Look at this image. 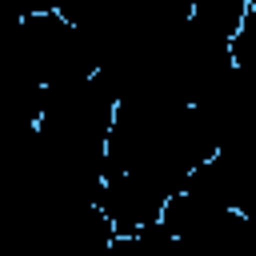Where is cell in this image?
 <instances>
[{
	"mask_svg": "<svg viewBox=\"0 0 256 256\" xmlns=\"http://www.w3.org/2000/svg\"><path fill=\"white\" fill-rule=\"evenodd\" d=\"M232 60H236V68L256 84V8L248 12L244 28H240L236 40H232Z\"/></svg>",
	"mask_w": 256,
	"mask_h": 256,
	"instance_id": "cell-1",
	"label": "cell"
},
{
	"mask_svg": "<svg viewBox=\"0 0 256 256\" xmlns=\"http://www.w3.org/2000/svg\"><path fill=\"white\" fill-rule=\"evenodd\" d=\"M252 8H256V0H252Z\"/></svg>",
	"mask_w": 256,
	"mask_h": 256,
	"instance_id": "cell-2",
	"label": "cell"
}]
</instances>
